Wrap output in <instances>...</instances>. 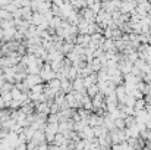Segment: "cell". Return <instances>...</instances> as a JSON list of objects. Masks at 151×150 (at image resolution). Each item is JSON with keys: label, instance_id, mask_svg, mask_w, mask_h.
I'll return each instance as SVG.
<instances>
[{"label": "cell", "instance_id": "cell-1", "mask_svg": "<svg viewBox=\"0 0 151 150\" xmlns=\"http://www.w3.org/2000/svg\"><path fill=\"white\" fill-rule=\"evenodd\" d=\"M3 56V50H1V47H0V57Z\"/></svg>", "mask_w": 151, "mask_h": 150}]
</instances>
